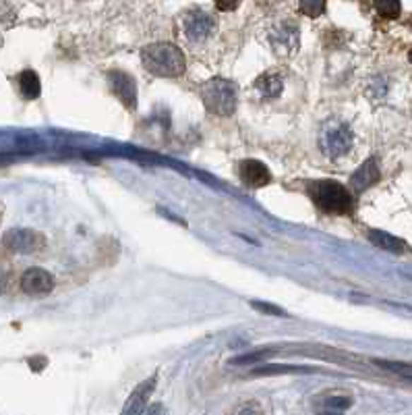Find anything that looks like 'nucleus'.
<instances>
[{
	"label": "nucleus",
	"instance_id": "4468645a",
	"mask_svg": "<svg viewBox=\"0 0 412 415\" xmlns=\"http://www.w3.org/2000/svg\"><path fill=\"white\" fill-rule=\"evenodd\" d=\"M371 243H375L377 247H382L385 251H392V254H402L404 251V241L389 233H383V231H371L369 233Z\"/></svg>",
	"mask_w": 412,
	"mask_h": 415
},
{
	"label": "nucleus",
	"instance_id": "ddd939ff",
	"mask_svg": "<svg viewBox=\"0 0 412 415\" xmlns=\"http://www.w3.org/2000/svg\"><path fill=\"white\" fill-rule=\"evenodd\" d=\"M17 84H19V89H21L23 98H28V100L37 98V96H40V91H42V84H40L37 73H35V71H30V69H28V71H23V73H19Z\"/></svg>",
	"mask_w": 412,
	"mask_h": 415
},
{
	"label": "nucleus",
	"instance_id": "423d86ee",
	"mask_svg": "<svg viewBox=\"0 0 412 415\" xmlns=\"http://www.w3.org/2000/svg\"><path fill=\"white\" fill-rule=\"evenodd\" d=\"M269 46L271 50L282 57V59H288V57H295L298 52V46H300V31L296 28V23L293 21H278L271 30H269Z\"/></svg>",
	"mask_w": 412,
	"mask_h": 415
},
{
	"label": "nucleus",
	"instance_id": "1a4fd4ad",
	"mask_svg": "<svg viewBox=\"0 0 412 415\" xmlns=\"http://www.w3.org/2000/svg\"><path fill=\"white\" fill-rule=\"evenodd\" d=\"M108 84H110L112 93L129 110L137 108V86H135L131 75H126L122 71H110L108 73Z\"/></svg>",
	"mask_w": 412,
	"mask_h": 415
},
{
	"label": "nucleus",
	"instance_id": "aec40b11",
	"mask_svg": "<svg viewBox=\"0 0 412 415\" xmlns=\"http://www.w3.org/2000/svg\"><path fill=\"white\" fill-rule=\"evenodd\" d=\"M8 289V274L0 268V295Z\"/></svg>",
	"mask_w": 412,
	"mask_h": 415
},
{
	"label": "nucleus",
	"instance_id": "2eb2a0df",
	"mask_svg": "<svg viewBox=\"0 0 412 415\" xmlns=\"http://www.w3.org/2000/svg\"><path fill=\"white\" fill-rule=\"evenodd\" d=\"M375 11L382 15L383 19H398L402 13V4L400 0H373Z\"/></svg>",
	"mask_w": 412,
	"mask_h": 415
},
{
	"label": "nucleus",
	"instance_id": "0eeeda50",
	"mask_svg": "<svg viewBox=\"0 0 412 415\" xmlns=\"http://www.w3.org/2000/svg\"><path fill=\"white\" fill-rule=\"evenodd\" d=\"M2 245L15 254H37L46 247V239L30 229H13L2 237Z\"/></svg>",
	"mask_w": 412,
	"mask_h": 415
},
{
	"label": "nucleus",
	"instance_id": "9b49d317",
	"mask_svg": "<svg viewBox=\"0 0 412 415\" xmlns=\"http://www.w3.org/2000/svg\"><path fill=\"white\" fill-rule=\"evenodd\" d=\"M377 181H379V166H377L375 158H369L367 162L360 164V169L351 177V187L356 193H363L365 189H369Z\"/></svg>",
	"mask_w": 412,
	"mask_h": 415
},
{
	"label": "nucleus",
	"instance_id": "4be33fe9",
	"mask_svg": "<svg viewBox=\"0 0 412 415\" xmlns=\"http://www.w3.org/2000/svg\"><path fill=\"white\" fill-rule=\"evenodd\" d=\"M408 59H411V62H412V50H411V52H408Z\"/></svg>",
	"mask_w": 412,
	"mask_h": 415
},
{
	"label": "nucleus",
	"instance_id": "f257e3e1",
	"mask_svg": "<svg viewBox=\"0 0 412 415\" xmlns=\"http://www.w3.org/2000/svg\"><path fill=\"white\" fill-rule=\"evenodd\" d=\"M141 62L148 69V73L155 77H180L187 69V60L184 55L180 52V48L168 42H158V44H149L141 52Z\"/></svg>",
	"mask_w": 412,
	"mask_h": 415
},
{
	"label": "nucleus",
	"instance_id": "f3484780",
	"mask_svg": "<svg viewBox=\"0 0 412 415\" xmlns=\"http://www.w3.org/2000/svg\"><path fill=\"white\" fill-rule=\"evenodd\" d=\"M375 363H377V365H382V368H385V370H389V372H396V374L404 376V378H412V365H406V363H396V361H382V359H377Z\"/></svg>",
	"mask_w": 412,
	"mask_h": 415
},
{
	"label": "nucleus",
	"instance_id": "a211bd4d",
	"mask_svg": "<svg viewBox=\"0 0 412 415\" xmlns=\"http://www.w3.org/2000/svg\"><path fill=\"white\" fill-rule=\"evenodd\" d=\"M213 2L220 11H235L236 6L240 4V0H213Z\"/></svg>",
	"mask_w": 412,
	"mask_h": 415
},
{
	"label": "nucleus",
	"instance_id": "6ab92c4d",
	"mask_svg": "<svg viewBox=\"0 0 412 415\" xmlns=\"http://www.w3.org/2000/svg\"><path fill=\"white\" fill-rule=\"evenodd\" d=\"M325 405H327V407H338V409H344V407H348V405H351V401H348V399H340V397H336V399H327V401H325Z\"/></svg>",
	"mask_w": 412,
	"mask_h": 415
},
{
	"label": "nucleus",
	"instance_id": "6e6552de",
	"mask_svg": "<svg viewBox=\"0 0 412 415\" xmlns=\"http://www.w3.org/2000/svg\"><path fill=\"white\" fill-rule=\"evenodd\" d=\"M52 289H54V276L44 268H30L21 274V291L28 295H48Z\"/></svg>",
	"mask_w": 412,
	"mask_h": 415
},
{
	"label": "nucleus",
	"instance_id": "5701e85b",
	"mask_svg": "<svg viewBox=\"0 0 412 415\" xmlns=\"http://www.w3.org/2000/svg\"><path fill=\"white\" fill-rule=\"evenodd\" d=\"M411 28H412V21H411Z\"/></svg>",
	"mask_w": 412,
	"mask_h": 415
},
{
	"label": "nucleus",
	"instance_id": "20e7f679",
	"mask_svg": "<svg viewBox=\"0 0 412 415\" xmlns=\"http://www.w3.org/2000/svg\"><path fill=\"white\" fill-rule=\"evenodd\" d=\"M354 146L353 129L340 119H329L319 131V148L327 158L338 160Z\"/></svg>",
	"mask_w": 412,
	"mask_h": 415
},
{
	"label": "nucleus",
	"instance_id": "dca6fc26",
	"mask_svg": "<svg viewBox=\"0 0 412 415\" xmlns=\"http://www.w3.org/2000/svg\"><path fill=\"white\" fill-rule=\"evenodd\" d=\"M298 8L302 15L311 17V19H317L322 17L325 11V0H298Z\"/></svg>",
	"mask_w": 412,
	"mask_h": 415
},
{
	"label": "nucleus",
	"instance_id": "39448f33",
	"mask_svg": "<svg viewBox=\"0 0 412 415\" xmlns=\"http://www.w3.org/2000/svg\"><path fill=\"white\" fill-rule=\"evenodd\" d=\"M218 30V19L204 8H191L180 19V33L189 44H201Z\"/></svg>",
	"mask_w": 412,
	"mask_h": 415
},
{
	"label": "nucleus",
	"instance_id": "412c9836",
	"mask_svg": "<svg viewBox=\"0 0 412 415\" xmlns=\"http://www.w3.org/2000/svg\"><path fill=\"white\" fill-rule=\"evenodd\" d=\"M255 307H259V309H265V312H271V314H282V312H280L278 307H269V305H259V303H257Z\"/></svg>",
	"mask_w": 412,
	"mask_h": 415
},
{
	"label": "nucleus",
	"instance_id": "f8f14e48",
	"mask_svg": "<svg viewBox=\"0 0 412 415\" xmlns=\"http://www.w3.org/2000/svg\"><path fill=\"white\" fill-rule=\"evenodd\" d=\"M255 89L267 98V100H273V98H278L280 93H282V89H284V79H282V75H278V73H264L257 81H255Z\"/></svg>",
	"mask_w": 412,
	"mask_h": 415
},
{
	"label": "nucleus",
	"instance_id": "9d476101",
	"mask_svg": "<svg viewBox=\"0 0 412 415\" xmlns=\"http://www.w3.org/2000/svg\"><path fill=\"white\" fill-rule=\"evenodd\" d=\"M238 175L242 178V183L251 189H259L271 183V173L259 160H242L238 166Z\"/></svg>",
	"mask_w": 412,
	"mask_h": 415
},
{
	"label": "nucleus",
	"instance_id": "f03ea898",
	"mask_svg": "<svg viewBox=\"0 0 412 415\" xmlns=\"http://www.w3.org/2000/svg\"><path fill=\"white\" fill-rule=\"evenodd\" d=\"M199 96H201V100H204V104H206L209 113H213L218 117L235 115L236 104H238V88L233 81L222 79V77L209 79L207 84L201 86Z\"/></svg>",
	"mask_w": 412,
	"mask_h": 415
},
{
	"label": "nucleus",
	"instance_id": "7ed1b4c3",
	"mask_svg": "<svg viewBox=\"0 0 412 415\" xmlns=\"http://www.w3.org/2000/svg\"><path fill=\"white\" fill-rule=\"evenodd\" d=\"M309 195L317 208L327 214H351L353 212V195L338 181H315L309 185Z\"/></svg>",
	"mask_w": 412,
	"mask_h": 415
}]
</instances>
